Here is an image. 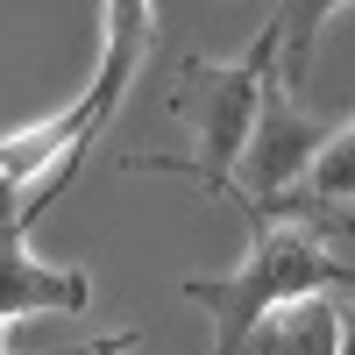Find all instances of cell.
Wrapping results in <instances>:
<instances>
[{
	"label": "cell",
	"mask_w": 355,
	"mask_h": 355,
	"mask_svg": "<svg viewBox=\"0 0 355 355\" xmlns=\"http://www.w3.org/2000/svg\"><path fill=\"white\" fill-rule=\"evenodd\" d=\"M327 291H348V263L327 256V242H313L306 227L270 220H249V256L227 277H185V299L214 313V355H242L263 313L327 299Z\"/></svg>",
	"instance_id": "2"
},
{
	"label": "cell",
	"mask_w": 355,
	"mask_h": 355,
	"mask_svg": "<svg viewBox=\"0 0 355 355\" xmlns=\"http://www.w3.org/2000/svg\"><path fill=\"white\" fill-rule=\"evenodd\" d=\"M150 28H157V8H142V0H114V8H107L100 78L85 85L64 114H50L43 128H21V135L0 142V227H21V234H28V220H36L43 206L85 171V157L100 150V128L114 121L121 93H128L135 71H142Z\"/></svg>",
	"instance_id": "1"
},
{
	"label": "cell",
	"mask_w": 355,
	"mask_h": 355,
	"mask_svg": "<svg viewBox=\"0 0 355 355\" xmlns=\"http://www.w3.org/2000/svg\"><path fill=\"white\" fill-rule=\"evenodd\" d=\"M341 299H299V306H277L256 320V334L242 341V355H341Z\"/></svg>",
	"instance_id": "6"
},
{
	"label": "cell",
	"mask_w": 355,
	"mask_h": 355,
	"mask_svg": "<svg viewBox=\"0 0 355 355\" xmlns=\"http://www.w3.org/2000/svg\"><path fill=\"white\" fill-rule=\"evenodd\" d=\"M277 57H284V15L263 21L249 57H234V64H185L178 107L199 114V150L192 157H128V171H185L206 192L227 199L234 164H242V142H249V121H256V100H263V85H270Z\"/></svg>",
	"instance_id": "3"
},
{
	"label": "cell",
	"mask_w": 355,
	"mask_h": 355,
	"mask_svg": "<svg viewBox=\"0 0 355 355\" xmlns=\"http://www.w3.org/2000/svg\"><path fill=\"white\" fill-rule=\"evenodd\" d=\"M320 21H327V8H284V57H277V71L263 85V100H256L242 164H234V185H227V199L242 214L284 199L306 178V164L320 157V142H327V128L299 114V78H306V50H313L306 28H320Z\"/></svg>",
	"instance_id": "4"
},
{
	"label": "cell",
	"mask_w": 355,
	"mask_h": 355,
	"mask_svg": "<svg viewBox=\"0 0 355 355\" xmlns=\"http://www.w3.org/2000/svg\"><path fill=\"white\" fill-rule=\"evenodd\" d=\"M85 306H93L85 270L36 263L21 227H0V327L21 320V313H85Z\"/></svg>",
	"instance_id": "5"
}]
</instances>
